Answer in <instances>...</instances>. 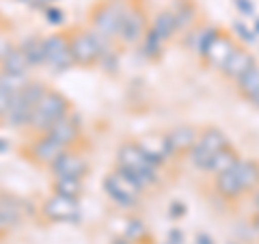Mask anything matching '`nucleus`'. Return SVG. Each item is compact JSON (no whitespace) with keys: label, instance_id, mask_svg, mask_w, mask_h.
I'll return each instance as SVG.
<instances>
[{"label":"nucleus","instance_id":"f704fd0d","mask_svg":"<svg viewBox=\"0 0 259 244\" xmlns=\"http://www.w3.org/2000/svg\"><path fill=\"white\" fill-rule=\"evenodd\" d=\"M186 214V206L184 203H171V216L173 218H180Z\"/></svg>","mask_w":259,"mask_h":244},{"label":"nucleus","instance_id":"4468645a","mask_svg":"<svg viewBox=\"0 0 259 244\" xmlns=\"http://www.w3.org/2000/svg\"><path fill=\"white\" fill-rule=\"evenodd\" d=\"M63 151H67V147H63L61 143H56L54 138H50L48 134H41L28 149L30 158L35 162H39V165H46V167H52L54 162L61 158Z\"/></svg>","mask_w":259,"mask_h":244},{"label":"nucleus","instance_id":"e433bc0d","mask_svg":"<svg viewBox=\"0 0 259 244\" xmlns=\"http://www.w3.org/2000/svg\"><path fill=\"white\" fill-rule=\"evenodd\" d=\"M110 244H136V242H132V240H127V238H123V235H121V238H115Z\"/></svg>","mask_w":259,"mask_h":244},{"label":"nucleus","instance_id":"f257e3e1","mask_svg":"<svg viewBox=\"0 0 259 244\" xmlns=\"http://www.w3.org/2000/svg\"><path fill=\"white\" fill-rule=\"evenodd\" d=\"M117 169L132 175L143 188L160 182V167L153 165L139 143H123L117 151Z\"/></svg>","mask_w":259,"mask_h":244},{"label":"nucleus","instance_id":"ea45409f","mask_svg":"<svg viewBox=\"0 0 259 244\" xmlns=\"http://www.w3.org/2000/svg\"><path fill=\"white\" fill-rule=\"evenodd\" d=\"M253 30H255L257 35H259V18H257V20H255V24H253Z\"/></svg>","mask_w":259,"mask_h":244},{"label":"nucleus","instance_id":"c756f323","mask_svg":"<svg viewBox=\"0 0 259 244\" xmlns=\"http://www.w3.org/2000/svg\"><path fill=\"white\" fill-rule=\"evenodd\" d=\"M233 32H236V37H240L244 44H255L257 42V32L250 30V26H246V24H242V22L233 24Z\"/></svg>","mask_w":259,"mask_h":244},{"label":"nucleus","instance_id":"f8f14e48","mask_svg":"<svg viewBox=\"0 0 259 244\" xmlns=\"http://www.w3.org/2000/svg\"><path fill=\"white\" fill-rule=\"evenodd\" d=\"M54 177H74V180H82L89 171V162L84 156H80L76 151H63L61 158L50 167Z\"/></svg>","mask_w":259,"mask_h":244},{"label":"nucleus","instance_id":"c85d7f7f","mask_svg":"<svg viewBox=\"0 0 259 244\" xmlns=\"http://www.w3.org/2000/svg\"><path fill=\"white\" fill-rule=\"evenodd\" d=\"M145 235H147V227H145L139 218H130L127 221V229L123 233V238L132 240V242H141Z\"/></svg>","mask_w":259,"mask_h":244},{"label":"nucleus","instance_id":"f3484780","mask_svg":"<svg viewBox=\"0 0 259 244\" xmlns=\"http://www.w3.org/2000/svg\"><path fill=\"white\" fill-rule=\"evenodd\" d=\"M139 145H141V149L147 153V158L153 162V165H158V167L162 165V162H166L168 158L173 156L164 134H151V136H145Z\"/></svg>","mask_w":259,"mask_h":244},{"label":"nucleus","instance_id":"6ab92c4d","mask_svg":"<svg viewBox=\"0 0 259 244\" xmlns=\"http://www.w3.org/2000/svg\"><path fill=\"white\" fill-rule=\"evenodd\" d=\"M0 69H3V74L26 78V76H28V69H30V63H28V59H26V54H24L20 48L13 46V50L5 56L3 63H0Z\"/></svg>","mask_w":259,"mask_h":244},{"label":"nucleus","instance_id":"a19ab883","mask_svg":"<svg viewBox=\"0 0 259 244\" xmlns=\"http://www.w3.org/2000/svg\"><path fill=\"white\" fill-rule=\"evenodd\" d=\"M255 206H257V212H259V190L255 192Z\"/></svg>","mask_w":259,"mask_h":244},{"label":"nucleus","instance_id":"9b49d317","mask_svg":"<svg viewBox=\"0 0 259 244\" xmlns=\"http://www.w3.org/2000/svg\"><path fill=\"white\" fill-rule=\"evenodd\" d=\"M145 30H147V15H145V11L141 7L130 5L125 18H123V24H121V30H119L121 42L123 44H139V42H143Z\"/></svg>","mask_w":259,"mask_h":244},{"label":"nucleus","instance_id":"2f4dec72","mask_svg":"<svg viewBox=\"0 0 259 244\" xmlns=\"http://www.w3.org/2000/svg\"><path fill=\"white\" fill-rule=\"evenodd\" d=\"M46 18L50 24H61L63 22V11L59 9V7H48L46 9Z\"/></svg>","mask_w":259,"mask_h":244},{"label":"nucleus","instance_id":"393cba45","mask_svg":"<svg viewBox=\"0 0 259 244\" xmlns=\"http://www.w3.org/2000/svg\"><path fill=\"white\" fill-rule=\"evenodd\" d=\"M240 160V156H238V151L236 149H231V147H225L223 151H218L216 156H214V160H212V165H209V173H214V175H218V173H223V171H227V169H231V167H236V162Z\"/></svg>","mask_w":259,"mask_h":244},{"label":"nucleus","instance_id":"58836bf2","mask_svg":"<svg viewBox=\"0 0 259 244\" xmlns=\"http://www.w3.org/2000/svg\"><path fill=\"white\" fill-rule=\"evenodd\" d=\"M7 149H9V143H7L5 138H0V153H3V151H7Z\"/></svg>","mask_w":259,"mask_h":244},{"label":"nucleus","instance_id":"2eb2a0df","mask_svg":"<svg viewBox=\"0 0 259 244\" xmlns=\"http://www.w3.org/2000/svg\"><path fill=\"white\" fill-rule=\"evenodd\" d=\"M164 136H166L168 147H171V153H188L194 147V143H197L199 130L194 126L182 124V126H175L173 130H168Z\"/></svg>","mask_w":259,"mask_h":244},{"label":"nucleus","instance_id":"b1692460","mask_svg":"<svg viewBox=\"0 0 259 244\" xmlns=\"http://www.w3.org/2000/svg\"><path fill=\"white\" fill-rule=\"evenodd\" d=\"M18 48L26 54L30 67H35V65H44V37L30 35L28 39H24L22 46H18Z\"/></svg>","mask_w":259,"mask_h":244},{"label":"nucleus","instance_id":"7ed1b4c3","mask_svg":"<svg viewBox=\"0 0 259 244\" xmlns=\"http://www.w3.org/2000/svg\"><path fill=\"white\" fill-rule=\"evenodd\" d=\"M110 48V42L106 37H102L100 32L93 28L76 30L69 37V50L74 56V65L80 67H91V65L100 63V56Z\"/></svg>","mask_w":259,"mask_h":244},{"label":"nucleus","instance_id":"473e14b6","mask_svg":"<svg viewBox=\"0 0 259 244\" xmlns=\"http://www.w3.org/2000/svg\"><path fill=\"white\" fill-rule=\"evenodd\" d=\"M164 244H184V233L180 229H171L168 231V238Z\"/></svg>","mask_w":259,"mask_h":244},{"label":"nucleus","instance_id":"cd10ccee","mask_svg":"<svg viewBox=\"0 0 259 244\" xmlns=\"http://www.w3.org/2000/svg\"><path fill=\"white\" fill-rule=\"evenodd\" d=\"M162 48H164V44H162L160 39L153 37L149 30L145 32V37H143V54L145 56H149V59H156V56H160Z\"/></svg>","mask_w":259,"mask_h":244},{"label":"nucleus","instance_id":"5701e85b","mask_svg":"<svg viewBox=\"0 0 259 244\" xmlns=\"http://www.w3.org/2000/svg\"><path fill=\"white\" fill-rule=\"evenodd\" d=\"M238 173L242 180V188L246 190H255L259 188V162L257 160H238Z\"/></svg>","mask_w":259,"mask_h":244},{"label":"nucleus","instance_id":"1a4fd4ad","mask_svg":"<svg viewBox=\"0 0 259 244\" xmlns=\"http://www.w3.org/2000/svg\"><path fill=\"white\" fill-rule=\"evenodd\" d=\"M41 212L50 223H71V221H78L80 216V201L54 192L46 199Z\"/></svg>","mask_w":259,"mask_h":244},{"label":"nucleus","instance_id":"39448f33","mask_svg":"<svg viewBox=\"0 0 259 244\" xmlns=\"http://www.w3.org/2000/svg\"><path fill=\"white\" fill-rule=\"evenodd\" d=\"M225 147H229V138H227L223 130L205 128L199 132L197 143H194V147L188 151V158L192 162V167H197L199 171H207L214 156L218 151H223Z\"/></svg>","mask_w":259,"mask_h":244},{"label":"nucleus","instance_id":"f03ea898","mask_svg":"<svg viewBox=\"0 0 259 244\" xmlns=\"http://www.w3.org/2000/svg\"><path fill=\"white\" fill-rule=\"evenodd\" d=\"M69 112V102L67 97L59 91H52V89H46V93L39 97L35 110H32L30 124L28 128L35 130L37 134H46L56 121L61 117H65Z\"/></svg>","mask_w":259,"mask_h":244},{"label":"nucleus","instance_id":"a878e982","mask_svg":"<svg viewBox=\"0 0 259 244\" xmlns=\"http://www.w3.org/2000/svg\"><path fill=\"white\" fill-rule=\"evenodd\" d=\"M54 192L63 194V197H69V199H80V194H82V180L54 177Z\"/></svg>","mask_w":259,"mask_h":244},{"label":"nucleus","instance_id":"a211bd4d","mask_svg":"<svg viewBox=\"0 0 259 244\" xmlns=\"http://www.w3.org/2000/svg\"><path fill=\"white\" fill-rule=\"evenodd\" d=\"M216 190L225 199H238L240 194L244 192L240 173H238V162H236V167H231V169H227L223 173L216 175Z\"/></svg>","mask_w":259,"mask_h":244},{"label":"nucleus","instance_id":"aec40b11","mask_svg":"<svg viewBox=\"0 0 259 244\" xmlns=\"http://www.w3.org/2000/svg\"><path fill=\"white\" fill-rule=\"evenodd\" d=\"M175 30H177V22L173 18V11H160L156 15V20L151 22V28H149L151 35L156 39H160L162 44H166L168 39L175 35Z\"/></svg>","mask_w":259,"mask_h":244},{"label":"nucleus","instance_id":"6e6552de","mask_svg":"<svg viewBox=\"0 0 259 244\" xmlns=\"http://www.w3.org/2000/svg\"><path fill=\"white\" fill-rule=\"evenodd\" d=\"M44 65H48L54 74H63L69 67H74L67 35H50L44 39Z\"/></svg>","mask_w":259,"mask_h":244},{"label":"nucleus","instance_id":"72a5a7b5","mask_svg":"<svg viewBox=\"0 0 259 244\" xmlns=\"http://www.w3.org/2000/svg\"><path fill=\"white\" fill-rule=\"evenodd\" d=\"M11 50H13V46H11L9 39H7V37H0V63L5 61V56L9 54Z\"/></svg>","mask_w":259,"mask_h":244},{"label":"nucleus","instance_id":"79ce46f5","mask_svg":"<svg viewBox=\"0 0 259 244\" xmlns=\"http://www.w3.org/2000/svg\"><path fill=\"white\" fill-rule=\"evenodd\" d=\"M44 3H54V0H44Z\"/></svg>","mask_w":259,"mask_h":244},{"label":"nucleus","instance_id":"bb28decb","mask_svg":"<svg viewBox=\"0 0 259 244\" xmlns=\"http://www.w3.org/2000/svg\"><path fill=\"white\" fill-rule=\"evenodd\" d=\"M173 18L177 22V28H186L188 24H192L194 20V7L188 5V3H182L177 9L173 11Z\"/></svg>","mask_w":259,"mask_h":244},{"label":"nucleus","instance_id":"7c9ffc66","mask_svg":"<svg viewBox=\"0 0 259 244\" xmlns=\"http://www.w3.org/2000/svg\"><path fill=\"white\" fill-rule=\"evenodd\" d=\"M233 5H236V9L244 15H253L255 13V5L253 0H233Z\"/></svg>","mask_w":259,"mask_h":244},{"label":"nucleus","instance_id":"c9c22d12","mask_svg":"<svg viewBox=\"0 0 259 244\" xmlns=\"http://www.w3.org/2000/svg\"><path fill=\"white\" fill-rule=\"evenodd\" d=\"M194 242H197V244H216V242L212 240V235H209V233H197V238H194Z\"/></svg>","mask_w":259,"mask_h":244},{"label":"nucleus","instance_id":"9d476101","mask_svg":"<svg viewBox=\"0 0 259 244\" xmlns=\"http://www.w3.org/2000/svg\"><path fill=\"white\" fill-rule=\"evenodd\" d=\"M236 42H233V37H229L227 32H221V30H214V35L209 37V42L205 46L203 50V59L205 63L209 65V67L214 69H223L225 63L229 61V56L233 54V50H236Z\"/></svg>","mask_w":259,"mask_h":244},{"label":"nucleus","instance_id":"412c9836","mask_svg":"<svg viewBox=\"0 0 259 244\" xmlns=\"http://www.w3.org/2000/svg\"><path fill=\"white\" fill-rule=\"evenodd\" d=\"M238 87H240V93L244 95V100L259 108V67L257 65L238 80Z\"/></svg>","mask_w":259,"mask_h":244},{"label":"nucleus","instance_id":"ddd939ff","mask_svg":"<svg viewBox=\"0 0 259 244\" xmlns=\"http://www.w3.org/2000/svg\"><path fill=\"white\" fill-rule=\"evenodd\" d=\"M46 134L50 138H54L56 143H61L63 147L71 149V145H74L78 141V136H80V119L69 110L67 115L61 117Z\"/></svg>","mask_w":259,"mask_h":244},{"label":"nucleus","instance_id":"4be33fe9","mask_svg":"<svg viewBox=\"0 0 259 244\" xmlns=\"http://www.w3.org/2000/svg\"><path fill=\"white\" fill-rule=\"evenodd\" d=\"M20 203L15 197H9V194H0V227H13L20 221Z\"/></svg>","mask_w":259,"mask_h":244},{"label":"nucleus","instance_id":"4c0bfd02","mask_svg":"<svg viewBox=\"0 0 259 244\" xmlns=\"http://www.w3.org/2000/svg\"><path fill=\"white\" fill-rule=\"evenodd\" d=\"M253 229H255V233L259 235V212H257L255 218H253Z\"/></svg>","mask_w":259,"mask_h":244},{"label":"nucleus","instance_id":"423d86ee","mask_svg":"<svg viewBox=\"0 0 259 244\" xmlns=\"http://www.w3.org/2000/svg\"><path fill=\"white\" fill-rule=\"evenodd\" d=\"M104 190L106 194L121 208H134L143 197V186L134 180L132 175H127L125 171L115 169L112 173L104 177Z\"/></svg>","mask_w":259,"mask_h":244},{"label":"nucleus","instance_id":"0eeeda50","mask_svg":"<svg viewBox=\"0 0 259 244\" xmlns=\"http://www.w3.org/2000/svg\"><path fill=\"white\" fill-rule=\"evenodd\" d=\"M127 7L130 5L121 3V0H106V3H102L91 13V28L95 32H100L102 37H106L108 42H112L115 37H119Z\"/></svg>","mask_w":259,"mask_h":244},{"label":"nucleus","instance_id":"dca6fc26","mask_svg":"<svg viewBox=\"0 0 259 244\" xmlns=\"http://www.w3.org/2000/svg\"><path fill=\"white\" fill-rule=\"evenodd\" d=\"M255 56L250 54L248 50H244V48H236L233 50V54L229 56V61L225 63V67H223V74L227 78H231V80H238L246 74V71H250L255 67Z\"/></svg>","mask_w":259,"mask_h":244},{"label":"nucleus","instance_id":"20e7f679","mask_svg":"<svg viewBox=\"0 0 259 244\" xmlns=\"http://www.w3.org/2000/svg\"><path fill=\"white\" fill-rule=\"evenodd\" d=\"M46 85L44 83H37V80H28L26 87L22 89L11 100V106L5 115V124L9 128H24L30 124V117H32V110H35L39 97L46 93Z\"/></svg>","mask_w":259,"mask_h":244}]
</instances>
